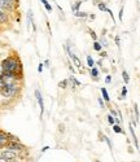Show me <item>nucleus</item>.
Segmentation results:
<instances>
[{
	"label": "nucleus",
	"instance_id": "1",
	"mask_svg": "<svg viewBox=\"0 0 140 162\" xmlns=\"http://www.w3.org/2000/svg\"><path fill=\"white\" fill-rule=\"evenodd\" d=\"M1 71L13 73V74L18 75V77H22V65H21L19 58L12 57V56L4 58V60L1 61Z\"/></svg>",
	"mask_w": 140,
	"mask_h": 162
},
{
	"label": "nucleus",
	"instance_id": "2",
	"mask_svg": "<svg viewBox=\"0 0 140 162\" xmlns=\"http://www.w3.org/2000/svg\"><path fill=\"white\" fill-rule=\"evenodd\" d=\"M18 90L19 88L16 83H13V84H5L4 87L0 90V95L4 97H13L18 92Z\"/></svg>",
	"mask_w": 140,
	"mask_h": 162
},
{
	"label": "nucleus",
	"instance_id": "3",
	"mask_svg": "<svg viewBox=\"0 0 140 162\" xmlns=\"http://www.w3.org/2000/svg\"><path fill=\"white\" fill-rule=\"evenodd\" d=\"M5 148L12 149V150H15V152H17V153H21V152H25V150H26V147H25L22 143H19V141H9Z\"/></svg>",
	"mask_w": 140,
	"mask_h": 162
},
{
	"label": "nucleus",
	"instance_id": "4",
	"mask_svg": "<svg viewBox=\"0 0 140 162\" xmlns=\"http://www.w3.org/2000/svg\"><path fill=\"white\" fill-rule=\"evenodd\" d=\"M0 156H1V157H4V158H7L8 161L17 160V158H18V153L15 152V150H12V149H8V148H4Z\"/></svg>",
	"mask_w": 140,
	"mask_h": 162
},
{
	"label": "nucleus",
	"instance_id": "5",
	"mask_svg": "<svg viewBox=\"0 0 140 162\" xmlns=\"http://www.w3.org/2000/svg\"><path fill=\"white\" fill-rule=\"evenodd\" d=\"M35 97H36V100H38L39 108H40V117H42L44 113V102H43V96H42V93L39 90H35Z\"/></svg>",
	"mask_w": 140,
	"mask_h": 162
},
{
	"label": "nucleus",
	"instance_id": "6",
	"mask_svg": "<svg viewBox=\"0 0 140 162\" xmlns=\"http://www.w3.org/2000/svg\"><path fill=\"white\" fill-rule=\"evenodd\" d=\"M9 143V139H8V132L0 130V148H5Z\"/></svg>",
	"mask_w": 140,
	"mask_h": 162
},
{
	"label": "nucleus",
	"instance_id": "7",
	"mask_svg": "<svg viewBox=\"0 0 140 162\" xmlns=\"http://www.w3.org/2000/svg\"><path fill=\"white\" fill-rule=\"evenodd\" d=\"M128 130H130L131 136H132V139H134V144H135V148H136V149H140L139 143H138V138H136V135H135V131H134V126H132V123H128Z\"/></svg>",
	"mask_w": 140,
	"mask_h": 162
},
{
	"label": "nucleus",
	"instance_id": "8",
	"mask_svg": "<svg viewBox=\"0 0 140 162\" xmlns=\"http://www.w3.org/2000/svg\"><path fill=\"white\" fill-rule=\"evenodd\" d=\"M68 80H69L70 84H71V88H73V90H74L75 87H79V86L82 84V83H80V80H78L77 78L74 77V75H70V77L68 78Z\"/></svg>",
	"mask_w": 140,
	"mask_h": 162
},
{
	"label": "nucleus",
	"instance_id": "9",
	"mask_svg": "<svg viewBox=\"0 0 140 162\" xmlns=\"http://www.w3.org/2000/svg\"><path fill=\"white\" fill-rule=\"evenodd\" d=\"M100 92H101V95H103V99H104V101L106 102V104H109V102H110V97H109V93H108V91H106V88L105 87L100 88Z\"/></svg>",
	"mask_w": 140,
	"mask_h": 162
},
{
	"label": "nucleus",
	"instance_id": "10",
	"mask_svg": "<svg viewBox=\"0 0 140 162\" xmlns=\"http://www.w3.org/2000/svg\"><path fill=\"white\" fill-rule=\"evenodd\" d=\"M89 74H91V77L94 78L95 80H97V77H99V74H100V70L96 68V66H94V68H91V70H89Z\"/></svg>",
	"mask_w": 140,
	"mask_h": 162
},
{
	"label": "nucleus",
	"instance_id": "11",
	"mask_svg": "<svg viewBox=\"0 0 140 162\" xmlns=\"http://www.w3.org/2000/svg\"><path fill=\"white\" fill-rule=\"evenodd\" d=\"M112 127H113V131H114L116 134H122V135H126V132L122 130V127L119 126V125H113Z\"/></svg>",
	"mask_w": 140,
	"mask_h": 162
},
{
	"label": "nucleus",
	"instance_id": "12",
	"mask_svg": "<svg viewBox=\"0 0 140 162\" xmlns=\"http://www.w3.org/2000/svg\"><path fill=\"white\" fill-rule=\"evenodd\" d=\"M86 60H87V65H88V68H89V69L94 68V66H95V60H94V58H92L91 56L88 55L87 57H86Z\"/></svg>",
	"mask_w": 140,
	"mask_h": 162
},
{
	"label": "nucleus",
	"instance_id": "13",
	"mask_svg": "<svg viewBox=\"0 0 140 162\" xmlns=\"http://www.w3.org/2000/svg\"><path fill=\"white\" fill-rule=\"evenodd\" d=\"M92 47H94V49H95L96 52H101V51H103V46L99 43V40H97V42H94V46H92Z\"/></svg>",
	"mask_w": 140,
	"mask_h": 162
},
{
	"label": "nucleus",
	"instance_id": "14",
	"mask_svg": "<svg viewBox=\"0 0 140 162\" xmlns=\"http://www.w3.org/2000/svg\"><path fill=\"white\" fill-rule=\"evenodd\" d=\"M122 78H123V82L127 84L128 82H130V75H128V73L126 71V70H123L122 71Z\"/></svg>",
	"mask_w": 140,
	"mask_h": 162
},
{
	"label": "nucleus",
	"instance_id": "15",
	"mask_svg": "<svg viewBox=\"0 0 140 162\" xmlns=\"http://www.w3.org/2000/svg\"><path fill=\"white\" fill-rule=\"evenodd\" d=\"M68 86H69V80H68V79H64V80H61V82L58 83V87L62 88V90H65Z\"/></svg>",
	"mask_w": 140,
	"mask_h": 162
},
{
	"label": "nucleus",
	"instance_id": "16",
	"mask_svg": "<svg viewBox=\"0 0 140 162\" xmlns=\"http://www.w3.org/2000/svg\"><path fill=\"white\" fill-rule=\"evenodd\" d=\"M40 1L44 4V8H46V9L48 10V12H52V7H51V4H49V3L47 1V0H40Z\"/></svg>",
	"mask_w": 140,
	"mask_h": 162
},
{
	"label": "nucleus",
	"instance_id": "17",
	"mask_svg": "<svg viewBox=\"0 0 140 162\" xmlns=\"http://www.w3.org/2000/svg\"><path fill=\"white\" fill-rule=\"evenodd\" d=\"M75 17H78V18H86V17H88V15L86 12H77L75 13Z\"/></svg>",
	"mask_w": 140,
	"mask_h": 162
},
{
	"label": "nucleus",
	"instance_id": "18",
	"mask_svg": "<svg viewBox=\"0 0 140 162\" xmlns=\"http://www.w3.org/2000/svg\"><path fill=\"white\" fill-rule=\"evenodd\" d=\"M97 8H99V9L101 10V12H106V10H108V8H106V5H105L103 1H100L99 4H97Z\"/></svg>",
	"mask_w": 140,
	"mask_h": 162
},
{
	"label": "nucleus",
	"instance_id": "19",
	"mask_svg": "<svg viewBox=\"0 0 140 162\" xmlns=\"http://www.w3.org/2000/svg\"><path fill=\"white\" fill-rule=\"evenodd\" d=\"M80 4H82V1H77L74 5H73V10H74V13L79 12V8H80Z\"/></svg>",
	"mask_w": 140,
	"mask_h": 162
},
{
	"label": "nucleus",
	"instance_id": "20",
	"mask_svg": "<svg viewBox=\"0 0 140 162\" xmlns=\"http://www.w3.org/2000/svg\"><path fill=\"white\" fill-rule=\"evenodd\" d=\"M106 119H108V123L110 125V126H113V125H116V121H114V117L110 116V114H108V117H106Z\"/></svg>",
	"mask_w": 140,
	"mask_h": 162
},
{
	"label": "nucleus",
	"instance_id": "21",
	"mask_svg": "<svg viewBox=\"0 0 140 162\" xmlns=\"http://www.w3.org/2000/svg\"><path fill=\"white\" fill-rule=\"evenodd\" d=\"M88 33H89V34H91V38H92V40H94V42H97V39H99V38H97V34H96V33H95L92 29H89V30H88Z\"/></svg>",
	"mask_w": 140,
	"mask_h": 162
},
{
	"label": "nucleus",
	"instance_id": "22",
	"mask_svg": "<svg viewBox=\"0 0 140 162\" xmlns=\"http://www.w3.org/2000/svg\"><path fill=\"white\" fill-rule=\"evenodd\" d=\"M104 140L106 141V144H108V147H109V149H113V143H112V140H110V139H109L108 138V136H106V135H104Z\"/></svg>",
	"mask_w": 140,
	"mask_h": 162
},
{
	"label": "nucleus",
	"instance_id": "23",
	"mask_svg": "<svg viewBox=\"0 0 140 162\" xmlns=\"http://www.w3.org/2000/svg\"><path fill=\"white\" fill-rule=\"evenodd\" d=\"M99 43L103 46V48H104V47H108V40H106L104 36H101V38H100V42H99Z\"/></svg>",
	"mask_w": 140,
	"mask_h": 162
},
{
	"label": "nucleus",
	"instance_id": "24",
	"mask_svg": "<svg viewBox=\"0 0 140 162\" xmlns=\"http://www.w3.org/2000/svg\"><path fill=\"white\" fill-rule=\"evenodd\" d=\"M126 95H127V87H122V92H121V96H119V100L125 99Z\"/></svg>",
	"mask_w": 140,
	"mask_h": 162
},
{
	"label": "nucleus",
	"instance_id": "25",
	"mask_svg": "<svg viewBox=\"0 0 140 162\" xmlns=\"http://www.w3.org/2000/svg\"><path fill=\"white\" fill-rule=\"evenodd\" d=\"M134 110H135V116H136V123L139 121V110H138V104H134Z\"/></svg>",
	"mask_w": 140,
	"mask_h": 162
},
{
	"label": "nucleus",
	"instance_id": "26",
	"mask_svg": "<svg viewBox=\"0 0 140 162\" xmlns=\"http://www.w3.org/2000/svg\"><path fill=\"white\" fill-rule=\"evenodd\" d=\"M97 102H99V105H100V107H101L103 109L105 108V101H104V99H103V97H99V99H97Z\"/></svg>",
	"mask_w": 140,
	"mask_h": 162
},
{
	"label": "nucleus",
	"instance_id": "27",
	"mask_svg": "<svg viewBox=\"0 0 140 162\" xmlns=\"http://www.w3.org/2000/svg\"><path fill=\"white\" fill-rule=\"evenodd\" d=\"M105 83H106V84H110V83H112V75H106V77H105Z\"/></svg>",
	"mask_w": 140,
	"mask_h": 162
},
{
	"label": "nucleus",
	"instance_id": "28",
	"mask_svg": "<svg viewBox=\"0 0 140 162\" xmlns=\"http://www.w3.org/2000/svg\"><path fill=\"white\" fill-rule=\"evenodd\" d=\"M109 110H110V113H109V114H110V116H113L114 118H116V117H118V113H117V111L114 110V109H112V108H110Z\"/></svg>",
	"mask_w": 140,
	"mask_h": 162
},
{
	"label": "nucleus",
	"instance_id": "29",
	"mask_svg": "<svg viewBox=\"0 0 140 162\" xmlns=\"http://www.w3.org/2000/svg\"><path fill=\"white\" fill-rule=\"evenodd\" d=\"M122 18H123V7H121L119 13H118V19H119V21H122Z\"/></svg>",
	"mask_w": 140,
	"mask_h": 162
},
{
	"label": "nucleus",
	"instance_id": "30",
	"mask_svg": "<svg viewBox=\"0 0 140 162\" xmlns=\"http://www.w3.org/2000/svg\"><path fill=\"white\" fill-rule=\"evenodd\" d=\"M114 40H116L117 47H119V44H121V42H119V36H116V38H114Z\"/></svg>",
	"mask_w": 140,
	"mask_h": 162
},
{
	"label": "nucleus",
	"instance_id": "31",
	"mask_svg": "<svg viewBox=\"0 0 140 162\" xmlns=\"http://www.w3.org/2000/svg\"><path fill=\"white\" fill-rule=\"evenodd\" d=\"M58 128H60V132L61 134L65 132V131H64V130H65V126H64V125H60V126H58Z\"/></svg>",
	"mask_w": 140,
	"mask_h": 162
},
{
	"label": "nucleus",
	"instance_id": "32",
	"mask_svg": "<svg viewBox=\"0 0 140 162\" xmlns=\"http://www.w3.org/2000/svg\"><path fill=\"white\" fill-rule=\"evenodd\" d=\"M69 69H70V71H71L73 74H75V69L73 68V65H71V64H69Z\"/></svg>",
	"mask_w": 140,
	"mask_h": 162
},
{
	"label": "nucleus",
	"instance_id": "33",
	"mask_svg": "<svg viewBox=\"0 0 140 162\" xmlns=\"http://www.w3.org/2000/svg\"><path fill=\"white\" fill-rule=\"evenodd\" d=\"M114 121H116V125H121V122H122L118 117H116V118H114Z\"/></svg>",
	"mask_w": 140,
	"mask_h": 162
},
{
	"label": "nucleus",
	"instance_id": "34",
	"mask_svg": "<svg viewBox=\"0 0 140 162\" xmlns=\"http://www.w3.org/2000/svg\"><path fill=\"white\" fill-rule=\"evenodd\" d=\"M38 71H39V73H42V71H43V64H39V68H38Z\"/></svg>",
	"mask_w": 140,
	"mask_h": 162
},
{
	"label": "nucleus",
	"instance_id": "35",
	"mask_svg": "<svg viewBox=\"0 0 140 162\" xmlns=\"http://www.w3.org/2000/svg\"><path fill=\"white\" fill-rule=\"evenodd\" d=\"M100 53V56H101V57H106V52L105 51H101V52H99Z\"/></svg>",
	"mask_w": 140,
	"mask_h": 162
},
{
	"label": "nucleus",
	"instance_id": "36",
	"mask_svg": "<svg viewBox=\"0 0 140 162\" xmlns=\"http://www.w3.org/2000/svg\"><path fill=\"white\" fill-rule=\"evenodd\" d=\"M0 162H9L7 160V158H4V157H1V156H0Z\"/></svg>",
	"mask_w": 140,
	"mask_h": 162
},
{
	"label": "nucleus",
	"instance_id": "37",
	"mask_svg": "<svg viewBox=\"0 0 140 162\" xmlns=\"http://www.w3.org/2000/svg\"><path fill=\"white\" fill-rule=\"evenodd\" d=\"M49 147H43V149H42V152H46V150H48Z\"/></svg>",
	"mask_w": 140,
	"mask_h": 162
},
{
	"label": "nucleus",
	"instance_id": "38",
	"mask_svg": "<svg viewBox=\"0 0 140 162\" xmlns=\"http://www.w3.org/2000/svg\"><path fill=\"white\" fill-rule=\"evenodd\" d=\"M44 65H46V66H49V61L46 60V61H44Z\"/></svg>",
	"mask_w": 140,
	"mask_h": 162
},
{
	"label": "nucleus",
	"instance_id": "39",
	"mask_svg": "<svg viewBox=\"0 0 140 162\" xmlns=\"http://www.w3.org/2000/svg\"><path fill=\"white\" fill-rule=\"evenodd\" d=\"M128 153H134V149L131 147H128Z\"/></svg>",
	"mask_w": 140,
	"mask_h": 162
},
{
	"label": "nucleus",
	"instance_id": "40",
	"mask_svg": "<svg viewBox=\"0 0 140 162\" xmlns=\"http://www.w3.org/2000/svg\"><path fill=\"white\" fill-rule=\"evenodd\" d=\"M9 162H18L17 160H12V161H9Z\"/></svg>",
	"mask_w": 140,
	"mask_h": 162
},
{
	"label": "nucleus",
	"instance_id": "41",
	"mask_svg": "<svg viewBox=\"0 0 140 162\" xmlns=\"http://www.w3.org/2000/svg\"><path fill=\"white\" fill-rule=\"evenodd\" d=\"M95 162H100V161L99 160H95Z\"/></svg>",
	"mask_w": 140,
	"mask_h": 162
}]
</instances>
